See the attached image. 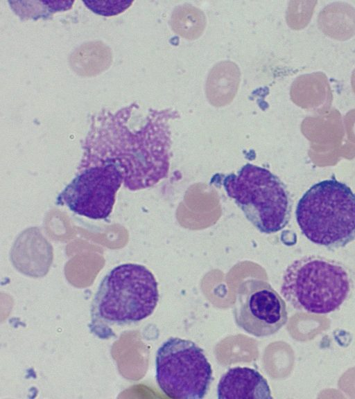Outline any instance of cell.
Wrapping results in <instances>:
<instances>
[{
    "mask_svg": "<svg viewBox=\"0 0 355 399\" xmlns=\"http://www.w3.org/2000/svg\"><path fill=\"white\" fill-rule=\"evenodd\" d=\"M167 121L159 113L138 125L130 111L97 117L85 139L78 172L112 164L121 172L123 184L130 190L156 185L169 170L171 133Z\"/></svg>",
    "mask_w": 355,
    "mask_h": 399,
    "instance_id": "1",
    "label": "cell"
},
{
    "mask_svg": "<svg viewBox=\"0 0 355 399\" xmlns=\"http://www.w3.org/2000/svg\"><path fill=\"white\" fill-rule=\"evenodd\" d=\"M159 301L158 285L145 266L125 263L114 267L101 281L91 306L92 332L101 339L114 335L112 328L149 317Z\"/></svg>",
    "mask_w": 355,
    "mask_h": 399,
    "instance_id": "2",
    "label": "cell"
},
{
    "mask_svg": "<svg viewBox=\"0 0 355 399\" xmlns=\"http://www.w3.org/2000/svg\"><path fill=\"white\" fill-rule=\"evenodd\" d=\"M295 216L305 237L329 249L355 240V194L335 179L311 186L300 199Z\"/></svg>",
    "mask_w": 355,
    "mask_h": 399,
    "instance_id": "3",
    "label": "cell"
},
{
    "mask_svg": "<svg viewBox=\"0 0 355 399\" xmlns=\"http://www.w3.org/2000/svg\"><path fill=\"white\" fill-rule=\"evenodd\" d=\"M352 288V278L343 265L309 256L287 267L281 293L297 310L324 314L337 310L349 297Z\"/></svg>",
    "mask_w": 355,
    "mask_h": 399,
    "instance_id": "4",
    "label": "cell"
},
{
    "mask_svg": "<svg viewBox=\"0 0 355 399\" xmlns=\"http://www.w3.org/2000/svg\"><path fill=\"white\" fill-rule=\"evenodd\" d=\"M222 184L260 232L274 233L288 224L291 198L285 184L270 170L247 163L236 174L226 175Z\"/></svg>",
    "mask_w": 355,
    "mask_h": 399,
    "instance_id": "5",
    "label": "cell"
},
{
    "mask_svg": "<svg viewBox=\"0 0 355 399\" xmlns=\"http://www.w3.org/2000/svg\"><path fill=\"white\" fill-rule=\"evenodd\" d=\"M155 377L159 389L171 398L202 399L212 380V369L196 344L170 337L157 351Z\"/></svg>",
    "mask_w": 355,
    "mask_h": 399,
    "instance_id": "6",
    "label": "cell"
},
{
    "mask_svg": "<svg viewBox=\"0 0 355 399\" xmlns=\"http://www.w3.org/2000/svg\"><path fill=\"white\" fill-rule=\"evenodd\" d=\"M78 172L59 194L57 204L90 219L107 218L112 211L116 193L123 184L121 172L112 164H103Z\"/></svg>",
    "mask_w": 355,
    "mask_h": 399,
    "instance_id": "7",
    "label": "cell"
},
{
    "mask_svg": "<svg viewBox=\"0 0 355 399\" xmlns=\"http://www.w3.org/2000/svg\"><path fill=\"white\" fill-rule=\"evenodd\" d=\"M233 314L239 328L257 337L276 333L288 321L285 301L268 282L257 279L239 285Z\"/></svg>",
    "mask_w": 355,
    "mask_h": 399,
    "instance_id": "8",
    "label": "cell"
},
{
    "mask_svg": "<svg viewBox=\"0 0 355 399\" xmlns=\"http://www.w3.org/2000/svg\"><path fill=\"white\" fill-rule=\"evenodd\" d=\"M217 396L220 399L272 398L266 379L257 370L247 366L228 369L219 380Z\"/></svg>",
    "mask_w": 355,
    "mask_h": 399,
    "instance_id": "9",
    "label": "cell"
},
{
    "mask_svg": "<svg viewBox=\"0 0 355 399\" xmlns=\"http://www.w3.org/2000/svg\"><path fill=\"white\" fill-rule=\"evenodd\" d=\"M240 82L238 66L230 61L216 64L210 71L205 87L207 98L215 107L228 105L234 98Z\"/></svg>",
    "mask_w": 355,
    "mask_h": 399,
    "instance_id": "10",
    "label": "cell"
},
{
    "mask_svg": "<svg viewBox=\"0 0 355 399\" xmlns=\"http://www.w3.org/2000/svg\"><path fill=\"white\" fill-rule=\"evenodd\" d=\"M171 25L178 35L188 39H195L202 35L205 28L206 18L200 9L184 4L173 10Z\"/></svg>",
    "mask_w": 355,
    "mask_h": 399,
    "instance_id": "11",
    "label": "cell"
},
{
    "mask_svg": "<svg viewBox=\"0 0 355 399\" xmlns=\"http://www.w3.org/2000/svg\"><path fill=\"white\" fill-rule=\"evenodd\" d=\"M94 12L104 15H110L121 12L128 8L132 1H115L107 5L106 1H84Z\"/></svg>",
    "mask_w": 355,
    "mask_h": 399,
    "instance_id": "12",
    "label": "cell"
}]
</instances>
